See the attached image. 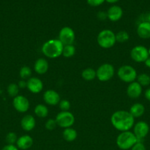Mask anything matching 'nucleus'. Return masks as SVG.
Masks as SVG:
<instances>
[{
    "instance_id": "obj_1",
    "label": "nucleus",
    "mask_w": 150,
    "mask_h": 150,
    "mask_svg": "<svg viewBox=\"0 0 150 150\" xmlns=\"http://www.w3.org/2000/svg\"><path fill=\"white\" fill-rule=\"evenodd\" d=\"M110 122L113 127L119 131H129L135 125V118L128 111L119 110L111 115Z\"/></svg>"
},
{
    "instance_id": "obj_2",
    "label": "nucleus",
    "mask_w": 150,
    "mask_h": 150,
    "mask_svg": "<svg viewBox=\"0 0 150 150\" xmlns=\"http://www.w3.org/2000/svg\"><path fill=\"white\" fill-rule=\"evenodd\" d=\"M63 46L58 39H50L43 44L41 51L47 58L56 59L62 56Z\"/></svg>"
},
{
    "instance_id": "obj_3",
    "label": "nucleus",
    "mask_w": 150,
    "mask_h": 150,
    "mask_svg": "<svg viewBox=\"0 0 150 150\" xmlns=\"http://www.w3.org/2000/svg\"><path fill=\"white\" fill-rule=\"evenodd\" d=\"M97 43L104 49L113 48L116 43V34L110 29H103L97 35Z\"/></svg>"
},
{
    "instance_id": "obj_4",
    "label": "nucleus",
    "mask_w": 150,
    "mask_h": 150,
    "mask_svg": "<svg viewBox=\"0 0 150 150\" xmlns=\"http://www.w3.org/2000/svg\"><path fill=\"white\" fill-rule=\"evenodd\" d=\"M137 142L138 139L130 130L121 132L116 138V144L118 147L123 150L131 149Z\"/></svg>"
},
{
    "instance_id": "obj_5",
    "label": "nucleus",
    "mask_w": 150,
    "mask_h": 150,
    "mask_svg": "<svg viewBox=\"0 0 150 150\" xmlns=\"http://www.w3.org/2000/svg\"><path fill=\"white\" fill-rule=\"evenodd\" d=\"M117 76L121 81L126 83H130L135 81L138 76L136 70L132 66L124 64L118 69Z\"/></svg>"
},
{
    "instance_id": "obj_6",
    "label": "nucleus",
    "mask_w": 150,
    "mask_h": 150,
    "mask_svg": "<svg viewBox=\"0 0 150 150\" xmlns=\"http://www.w3.org/2000/svg\"><path fill=\"white\" fill-rule=\"evenodd\" d=\"M96 78L99 81L106 82L113 79L115 75V67L110 63L101 64L96 70Z\"/></svg>"
},
{
    "instance_id": "obj_7",
    "label": "nucleus",
    "mask_w": 150,
    "mask_h": 150,
    "mask_svg": "<svg viewBox=\"0 0 150 150\" xmlns=\"http://www.w3.org/2000/svg\"><path fill=\"white\" fill-rule=\"evenodd\" d=\"M57 126L62 128L71 127L75 122V117L70 111H60L55 117Z\"/></svg>"
},
{
    "instance_id": "obj_8",
    "label": "nucleus",
    "mask_w": 150,
    "mask_h": 150,
    "mask_svg": "<svg viewBox=\"0 0 150 150\" xmlns=\"http://www.w3.org/2000/svg\"><path fill=\"white\" fill-rule=\"evenodd\" d=\"M148 48L144 45H138L131 49L130 57L134 62L138 63L144 62L149 58Z\"/></svg>"
},
{
    "instance_id": "obj_9",
    "label": "nucleus",
    "mask_w": 150,
    "mask_h": 150,
    "mask_svg": "<svg viewBox=\"0 0 150 150\" xmlns=\"http://www.w3.org/2000/svg\"><path fill=\"white\" fill-rule=\"evenodd\" d=\"M76 35L72 28L69 26H64L59 32L58 40L63 43V45H74Z\"/></svg>"
},
{
    "instance_id": "obj_10",
    "label": "nucleus",
    "mask_w": 150,
    "mask_h": 150,
    "mask_svg": "<svg viewBox=\"0 0 150 150\" xmlns=\"http://www.w3.org/2000/svg\"><path fill=\"white\" fill-rule=\"evenodd\" d=\"M132 129V133L137 138L138 142H142L149 133V125L145 121H139L135 123Z\"/></svg>"
},
{
    "instance_id": "obj_11",
    "label": "nucleus",
    "mask_w": 150,
    "mask_h": 150,
    "mask_svg": "<svg viewBox=\"0 0 150 150\" xmlns=\"http://www.w3.org/2000/svg\"><path fill=\"white\" fill-rule=\"evenodd\" d=\"M13 105L16 111L19 113H26L29 110L30 104L27 98L24 95H17L13 98Z\"/></svg>"
},
{
    "instance_id": "obj_12",
    "label": "nucleus",
    "mask_w": 150,
    "mask_h": 150,
    "mask_svg": "<svg viewBox=\"0 0 150 150\" xmlns=\"http://www.w3.org/2000/svg\"><path fill=\"white\" fill-rule=\"evenodd\" d=\"M43 99H44V103L47 105L55 106V105H58L61 98L57 91L54 90V89H48L44 92V95H43Z\"/></svg>"
},
{
    "instance_id": "obj_13",
    "label": "nucleus",
    "mask_w": 150,
    "mask_h": 150,
    "mask_svg": "<svg viewBox=\"0 0 150 150\" xmlns=\"http://www.w3.org/2000/svg\"><path fill=\"white\" fill-rule=\"evenodd\" d=\"M26 88L32 93L38 94L42 92L44 89V83L39 78L31 77L26 80Z\"/></svg>"
},
{
    "instance_id": "obj_14",
    "label": "nucleus",
    "mask_w": 150,
    "mask_h": 150,
    "mask_svg": "<svg viewBox=\"0 0 150 150\" xmlns=\"http://www.w3.org/2000/svg\"><path fill=\"white\" fill-rule=\"evenodd\" d=\"M143 87L137 81L129 83L126 88V95L131 99H137L141 95Z\"/></svg>"
},
{
    "instance_id": "obj_15",
    "label": "nucleus",
    "mask_w": 150,
    "mask_h": 150,
    "mask_svg": "<svg viewBox=\"0 0 150 150\" xmlns=\"http://www.w3.org/2000/svg\"><path fill=\"white\" fill-rule=\"evenodd\" d=\"M136 32L138 36L141 39L150 38V23L147 21H143L138 23Z\"/></svg>"
},
{
    "instance_id": "obj_16",
    "label": "nucleus",
    "mask_w": 150,
    "mask_h": 150,
    "mask_svg": "<svg viewBox=\"0 0 150 150\" xmlns=\"http://www.w3.org/2000/svg\"><path fill=\"white\" fill-rule=\"evenodd\" d=\"M107 18L110 21L116 22L120 20L123 16V10L119 5H113L107 10Z\"/></svg>"
},
{
    "instance_id": "obj_17",
    "label": "nucleus",
    "mask_w": 150,
    "mask_h": 150,
    "mask_svg": "<svg viewBox=\"0 0 150 150\" xmlns=\"http://www.w3.org/2000/svg\"><path fill=\"white\" fill-rule=\"evenodd\" d=\"M36 121L35 117L31 114H26L21 120V127L24 131L30 132L35 127Z\"/></svg>"
},
{
    "instance_id": "obj_18",
    "label": "nucleus",
    "mask_w": 150,
    "mask_h": 150,
    "mask_svg": "<svg viewBox=\"0 0 150 150\" xmlns=\"http://www.w3.org/2000/svg\"><path fill=\"white\" fill-rule=\"evenodd\" d=\"M33 139L29 135H24L18 138L16 142V146L19 149L26 150L29 149L33 145Z\"/></svg>"
},
{
    "instance_id": "obj_19",
    "label": "nucleus",
    "mask_w": 150,
    "mask_h": 150,
    "mask_svg": "<svg viewBox=\"0 0 150 150\" xmlns=\"http://www.w3.org/2000/svg\"><path fill=\"white\" fill-rule=\"evenodd\" d=\"M34 71L38 75H44L49 70V62L46 59L39 58L35 62L33 66Z\"/></svg>"
},
{
    "instance_id": "obj_20",
    "label": "nucleus",
    "mask_w": 150,
    "mask_h": 150,
    "mask_svg": "<svg viewBox=\"0 0 150 150\" xmlns=\"http://www.w3.org/2000/svg\"><path fill=\"white\" fill-rule=\"evenodd\" d=\"M129 112L134 118H140L145 113V107L141 103H135L129 108Z\"/></svg>"
},
{
    "instance_id": "obj_21",
    "label": "nucleus",
    "mask_w": 150,
    "mask_h": 150,
    "mask_svg": "<svg viewBox=\"0 0 150 150\" xmlns=\"http://www.w3.org/2000/svg\"><path fill=\"white\" fill-rule=\"evenodd\" d=\"M63 137L66 142H72L76 140L77 137V132L73 127L65 128L63 131Z\"/></svg>"
},
{
    "instance_id": "obj_22",
    "label": "nucleus",
    "mask_w": 150,
    "mask_h": 150,
    "mask_svg": "<svg viewBox=\"0 0 150 150\" xmlns=\"http://www.w3.org/2000/svg\"><path fill=\"white\" fill-rule=\"evenodd\" d=\"M34 113L36 117L44 119L48 116L49 109L46 105L44 104H38L35 105V108H34Z\"/></svg>"
},
{
    "instance_id": "obj_23",
    "label": "nucleus",
    "mask_w": 150,
    "mask_h": 150,
    "mask_svg": "<svg viewBox=\"0 0 150 150\" xmlns=\"http://www.w3.org/2000/svg\"><path fill=\"white\" fill-rule=\"evenodd\" d=\"M81 76L86 81H93L96 78V72L94 68L87 67L82 70Z\"/></svg>"
},
{
    "instance_id": "obj_24",
    "label": "nucleus",
    "mask_w": 150,
    "mask_h": 150,
    "mask_svg": "<svg viewBox=\"0 0 150 150\" xmlns=\"http://www.w3.org/2000/svg\"><path fill=\"white\" fill-rule=\"evenodd\" d=\"M136 81L141 85L142 87L148 86L150 85V76L147 73H143L138 75L136 79Z\"/></svg>"
},
{
    "instance_id": "obj_25",
    "label": "nucleus",
    "mask_w": 150,
    "mask_h": 150,
    "mask_svg": "<svg viewBox=\"0 0 150 150\" xmlns=\"http://www.w3.org/2000/svg\"><path fill=\"white\" fill-rule=\"evenodd\" d=\"M76 53V48L74 45H67L63 46L62 56L65 58H71L74 57Z\"/></svg>"
},
{
    "instance_id": "obj_26",
    "label": "nucleus",
    "mask_w": 150,
    "mask_h": 150,
    "mask_svg": "<svg viewBox=\"0 0 150 150\" xmlns=\"http://www.w3.org/2000/svg\"><path fill=\"white\" fill-rule=\"evenodd\" d=\"M32 69L28 66H23L19 70V76L22 80H28L32 77Z\"/></svg>"
},
{
    "instance_id": "obj_27",
    "label": "nucleus",
    "mask_w": 150,
    "mask_h": 150,
    "mask_svg": "<svg viewBox=\"0 0 150 150\" xmlns=\"http://www.w3.org/2000/svg\"><path fill=\"white\" fill-rule=\"evenodd\" d=\"M129 35L126 31H119L116 34V42L124 43L129 40Z\"/></svg>"
},
{
    "instance_id": "obj_28",
    "label": "nucleus",
    "mask_w": 150,
    "mask_h": 150,
    "mask_svg": "<svg viewBox=\"0 0 150 150\" xmlns=\"http://www.w3.org/2000/svg\"><path fill=\"white\" fill-rule=\"evenodd\" d=\"M7 92L9 96L13 97V98H15V97H16L17 95H19V86H18L17 83H10V84L7 86Z\"/></svg>"
},
{
    "instance_id": "obj_29",
    "label": "nucleus",
    "mask_w": 150,
    "mask_h": 150,
    "mask_svg": "<svg viewBox=\"0 0 150 150\" xmlns=\"http://www.w3.org/2000/svg\"><path fill=\"white\" fill-rule=\"evenodd\" d=\"M5 139L7 144L15 145V144H16V142L18 140V136L16 135V133H14V132H10V133H8L7 134Z\"/></svg>"
},
{
    "instance_id": "obj_30",
    "label": "nucleus",
    "mask_w": 150,
    "mask_h": 150,
    "mask_svg": "<svg viewBox=\"0 0 150 150\" xmlns=\"http://www.w3.org/2000/svg\"><path fill=\"white\" fill-rule=\"evenodd\" d=\"M58 105L61 111H69L71 108V103L66 99H62L60 100Z\"/></svg>"
},
{
    "instance_id": "obj_31",
    "label": "nucleus",
    "mask_w": 150,
    "mask_h": 150,
    "mask_svg": "<svg viewBox=\"0 0 150 150\" xmlns=\"http://www.w3.org/2000/svg\"><path fill=\"white\" fill-rule=\"evenodd\" d=\"M57 126L55 119H49L45 122V128L48 130H53Z\"/></svg>"
},
{
    "instance_id": "obj_32",
    "label": "nucleus",
    "mask_w": 150,
    "mask_h": 150,
    "mask_svg": "<svg viewBox=\"0 0 150 150\" xmlns=\"http://www.w3.org/2000/svg\"><path fill=\"white\" fill-rule=\"evenodd\" d=\"M105 1V0H87V2L91 7H99Z\"/></svg>"
},
{
    "instance_id": "obj_33",
    "label": "nucleus",
    "mask_w": 150,
    "mask_h": 150,
    "mask_svg": "<svg viewBox=\"0 0 150 150\" xmlns=\"http://www.w3.org/2000/svg\"><path fill=\"white\" fill-rule=\"evenodd\" d=\"M131 150H146V149L142 142H138L131 148Z\"/></svg>"
},
{
    "instance_id": "obj_34",
    "label": "nucleus",
    "mask_w": 150,
    "mask_h": 150,
    "mask_svg": "<svg viewBox=\"0 0 150 150\" xmlns=\"http://www.w3.org/2000/svg\"><path fill=\"white\" fill-rule=\"evenodd\" d=\"M1 150H19V148L14 144H7Z\"/></svg>"
},
{
    "instance_id": "obj_35",
    "label": "nucleus",
    "mask_w": 150,
    "mask_h": 150,
    "mask_svg": "<svg viewBox=\"0 0 150 150\" xmlns=\"http://www.w3.org/2000/svg\"><path fill=\"white\" fill-rule=\"evenodd\" d=\"M97 17H98L99 19L100 20H104V19L107 18V13H104V12H99L97 13Z\"/></svg>"
},
{
    "instance_id": "obj_36",
    "label": "nucleus",
    "mask_w": 150,
    "mask_h": 150,
    "mask_svg": "<svg viewBox=\"0 0 150 150\" xmlns=\"http://www.w3.org/2000/svg\"><path fill=\"white\" fill-rule=\"evenodd\" d=\"M17 84L19 86V89H25V88H26V81L21 79V80L19 81Z\"/></svg>"
},
{
    "instance_id": "obj_37",
    "label": "nucleus",
    "mask_w": 150,
    "mask_h": 150,
    "mask_svg": "<svg viewBox=\"0 0 150 150\" xmlns=\"http://www.w3.org/2000/svg\"><path fill=\"white\" fill-rule=\"evenodd\" d=\"M144 97H145L147 100L150 102V87L147 88L146 89V91L144 92Z\"/></svg>"
},
{
    "instance_id": "obj_38",
    "label": "nucleus",
    "mask_w": 150,
    "mask_h": 150,
    "mask_svg": "<svg viewBox=\"0 0 150 150\" xmlns=\"http://www.w3.org/2000/svg\"><path fill=\"white\" fill-rule=\"evenodd\" d=\"M144 64H145V66L146 67L150 68V57H149V58L144 62Z\"/></svg>"
},
{
    "instance_id": "obj_39",
    "label": "nucleus",
    "mask_w": 150,
    "mask_h": 150,
    "mask_svg": "<svg viewBox=\"0 0 150 150\" xmlns=\"http://www.w3.org/2000/svg\"><path fill=\"white\" fill-rule=\"evenodd\" d=\"M119 0H105V1H107L109 4H115V3L118 2Z\"/></svg>"
},
{
    "instance_id": "obj_40",
    "label": "nucleus",
    "mask_w": 150,
    "mask_h": 150,
    "mask_svg": "<svg viewBox=\"0 0 150 150\" xmlns=\"http://www.w3.org/2000/svg\"><path fill=\"white\" fill-rule=\"evenodd\" d=\"M146 21H149L150 23V13L146 16Z\"/></svg>"
},
{
    "instance_id": "obj_41",
    "label": "nucleus",
    "mask_w": 150,
    "mask_h": 150,
    "mask_svg": "<svg viewBox=\"0 0 150 150\" xmlns=\"http://www.w3.org/2000/svg\"><path fill=\"white\" fill-rule=\"evenodd\" d=\"M148 51H149V57H150V47H149V48L148 49Z\"/></svg>"
}]
</instances>
